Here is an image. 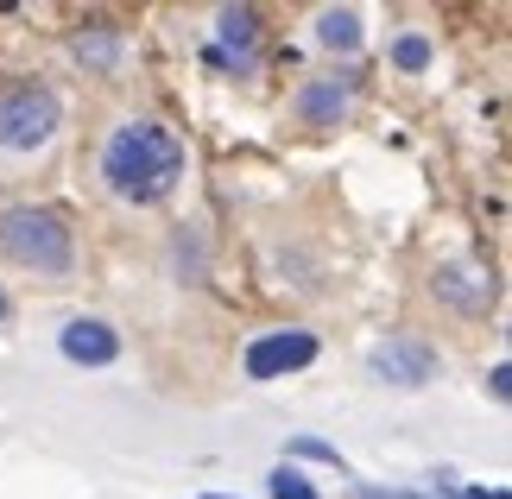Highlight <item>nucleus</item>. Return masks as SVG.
<instances>
[{"label": "nucleus", "instance_id": "nucleus-1", "mask_svg": "<svg viewBox=\"0 0 512 499\" xmlns=\"http://www.w3.org/2000/svg\"><path fill=\"white\" fill-rule=\"evenodd\" d=\"M102 184L121 203H165L184 184V139L159 121H121L102 139Z\"/></svg>", "mask_w": 512, "mask_h": 499}, {"label": "nucleus", "instance_id": "nucleus-2", "mask_svg": "<svg viewBox=\"0 0 512 499\" xmlns=\"http://www.w3.org/2000/svg\"><path fill=\"white\" fill-rule=\"evenodd\" d=\"M0 259H13L19 272H38V278H70L76 272L70 222L45 203L0 209Z\"/></svg>", "mask_w": 512, "mask_h": 499}, {"label": "nucleus", "instance_id": "nucleus-3", "mask_svg": "<svg viewBox=\"0 0 512 499\" xmlns=\"http://www.w3.org/2000/svg\"><path fill=\"white\" fill-rule=\"evenodd\" d=\"M57 127H64V108L45 83H13L0 89V152H45Z\"/></svg>", "mask_w": 512, "mask_h": 499}, {"label": "nucleus", "instance_id": "nucleus-4", "mask_svg": "<svg viewBox=\"0 0 512 499\" xmlns=\"http://www.w3.org/2000/svg\"><path fill=\"white\" fill-rule=\"evenodd\" d=\"M317 361V335L310 329H279V335H260L247 348V379H279V373H304Z\"/></svg>", "mask_w": 512, "mask_h": 499}, {"label": "nucleus", "instance_id": "nucleus-5", "mask_svg": "<svg viewBox=\"0 0 512 499\" xmlns=\"http://www.w3.org/2000/svg\"><path fill=\"white\" fill-rule=\"evenodd\" d=\"M57 348H64V361H76V367H114L121 361V335H114L102 316H70L64 335H57Z\"/></svg>", "mask_w": 512, "mask_h": 499}, {"label": "nucleus", "instance_id": "nucleus-6", "mask_svg": "<svg viewBox=\"0 0 512 499\" xmlns=\"http://www.w3.org/2000/svg\"><path fill=\"white\" fill-rule=\"evenodd\" d=\"M367 373L380 379V386H424L430 373H437V354L424 342H386L367 354Z\"/></svg>", "mask_w": 512, "mask_h": 499}, {"label": "nucleus", "instance_id": "nucleus-7", "mask_svg": "<svg viewBox=\"0 0 512 499\" xmlns=\"http://www.w3.org/2000/svg\"><path fill=\"white\" fill-rule=\"evenodd\" d=\"M348 108H354V76L342 70H329V76H317V83H304L298 89V121H310V127H329V121H348Z\"/></svg>", "mask_w": 512, "mask_h": 499}, {"label": "nucleus", "instance_id": "nucleus-8", "mask_svg": "<svg viewBox=\"0 0 512 499\" xmlns=\"http://www.w3.org/2000/svg\"><path fill=\"white\" fill-rule=\"evenodd\" d=\"M215 32H222V45L234 51V64H253V51H260V19H253V7H228L222 19H215Z\"/></svg>", "mask_w": 512, "mask_h": 499}, {"label": "nucleus", "instance_id": "nucleus-9", "mask_svg": "<svg viewBox=\"0 0 512 499\" xmlns=\"http://www.w3.org/2000/svg\"><path fill=\"white\" fill-rule=\"evenodd\" d=\"M317 45L323 51H361V13H354V7H323L317 13Z\"/></svg>", "mask_w": 512, "mask_h": 499}, {"label": "nucleus", "instance_id": "nucleus-10", "mask_svg": "<svg viewBox=\"0 0 512 499\" xmlns=\"http://www.w3.org/2000/svg\"><path fill=\"white\" fill-rule=\"evenodd\" d=\"M76 57H83V64L89 70H114V64H121V32H108V26H95V32H83V38H76V45H70Z\"/></svg>", "mask_w": 512, "mask_h": 499}, {"label": "nucleus", "instance_id": "nucleus-11", "mask_svg": "<svg viewBox=\"0 0 512 499\" xmlns=\"http://www.w3.org/2000/svg\"><path fill=\"white\" fill-rule=\"evenodd\" d=\"M430 57H437V45H430L424 32H399V38H392V64H399V70L418 76V70H430Z\"/></svg>", "mask_w": 512, "mask_h": 499}, {"label": "nucleus", "instance_id": "nucleus-12", "mask_svg": "<svg viewBox=\"0 0 512 499\" xmlns=\"http://www.w3.org/2000/svg\"><path fill=\"white\" fill-rule=\"evenodd\" d=\"M266 493H272V499H323V493L310 487V481H304V474L291 468V462H279V468L266 474Z\"/></svg>", "mask_w": 512, "mask_h": 499}, {"label": "nucleus", "instance_id": "nucleus-13", "mask_svg": "<svg viewBox=\"0 0 512 499\" xmlns=\"http://www.w3.org/2000/svg\"><path fill=\"white\" fill-rule=\"evenodd\" d=\"M291 455H304V462H329L336 474H348V462L336 455V443H317V436H291Z\"/></svg>", "mask_w": 512, "mask_h": 499}, {"label": "nucleus", "instance_id": "nucleus-14", "mask_svg": "<svg viewBox=\"0 0 512 499\" xmlns=\"http://www.w3.org/2000/svg\"><path fill=\"white\" fill-rule=\"evenodd\" d=\"M361 499H424V493H399V487H361Z\"/></svg>", "mask_w": 512, "mask_h": 499}, {"label": "nucleus", "instance_id": "nucleus-15", "mask_svg": "<svg viewBox=\"0 0 512 499\" xmlns=\"http://www.w3.org/2000/svg\"><path fill=\"white\" fill-rule=\"evenodd\" d=\"M0 323H7V297H0Z\"/></svg>", "mask_w": 512, "mask_h": 499}, {"label": "nucleus", "instance_id": "nucleus-16", "mask_svg": "<svg viewBox=\"0 0 512 499\" xmlns=\"http://www.w3.org/2000/svg\"><path fill=\"white\" fill-rule=\"evenodd\" d=\"M209 499H228V493H209Z\"/></svg>", "mask_w": 512, "mask_h": 499}]
</instances>
